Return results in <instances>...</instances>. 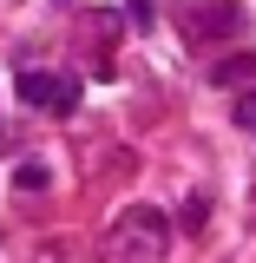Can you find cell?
Returning <instances> with one entry per match:
<instances>
[{
  "instance_id": "obj_1",
  "label": "cell",
  "mask_w": 256,
  "mask_h": 263,
  "mask_svg": "<svg viewBox=\"0 0 256 263\" xmlns=\"http://www.w3.org/2000/svg\"><path fill=\"white\" fill-rule=\"evenodd\" d=\"M171 217H164L158 204H125L112 224H105V237H99V263H164V250H171Z\"/></svg>"
},
{
  "instance_id": "obj_2",
  "label": "cell",
  "mask_w": 256,
  "mask_h": 263,
  "mask_svg": "<svg viewBox=\"0 0 256 263\" xmlns=\"http://www.w3.org/2000/svg\"><path fill=\"white\" fill-rule=\"evenodd\" d=\"M256 72V53H230V60L210 66V86H237V79H250Z\"/></svg>"
},
{
  "instance_id": "obj_3",
  "label": "cell",
  "mask_w": 256,
  "mask_h": 263,
  "mask_svg": "<svg viewBox=\"0 0 256 263\" xmlns=\"http://www.w3.org/2000/svg\"><path fill=\"white\" fill-rule=\"evenodd\" d=\"M53 86H60V72H27V79H20V99L46 112V105H53Z\"/></svg>"
},
{
  "instance_id": "obj_4",
  "label": "cell",
  "mask_w": 256,
  "mask_h": 263,
  "mask_svg": "<svg viewBox=\"0 0 256 263\" xmlns=\"http://www.w3.org/2000/svg\"><path fill=\"white\" fill-rule=\"evenodd\" d=\"M46 112H53V119H72V112H79V79H66V72H60V86H53V105H46Z\"/></svg>"
},
{
  "instance_id": "obj_5",
  "label": "cell",
  "mask_w": 256,
  "mask_h": 263,
  "mask_svg": "<svg viewBox=\"0 0 256 263\" xmlns=\"http://www.w3.org/2000/svg\"><path fill=\"white\" fill-rule=\"evenodd\" d=\"M204 217H210V197L191 191V197H184V211H178V224H184V230H204Z\"/></svg>"
},
{
  "instance_id": "obj_6",
  "label": "cell",
  "mask_w": 256,
  "mask_h": 263,
  "mask_svg": "<svg viewBox=\"0 0 256 263\" xmlns=\"http://www.w3.org/2000/svg\"><path fill=\"white\" fill-rule=\"evenodd\" d=\"M46 178H53V171H46L40 158H27L20 171H13V184H20V191H46Z\"/></svg>"
},
{
  "instance_id": "obj_7",
  "label": "cell",
  "mask_w": 256,
  "mask_h": 263,
  "mask_svg": "<svg viewBox=\"0 0 256 263\" xmlns=\"http://www.w3.org/2000/svg\"><path fill=\"white\" fill-rule=\"evenodd\" d=\"M125 20H131L138 33H145L151 20H158V0H125Z\"/></svg>"
},
{
  "instance_id": "obj_8",
  "label": "cell",
  "mask_w": 256,
  "mask_h": 263,
  "mask_svg": "<svg viewBox=\"0 0 256 263\" xmlns=\"http://www.w3.org/2000/svg\"><path fill=\"white\" fill-rule=\"evenodd\" d=\"M237 119H243V125H256V99H243V105H237Z\"/></svg>"
}]
</instances>
